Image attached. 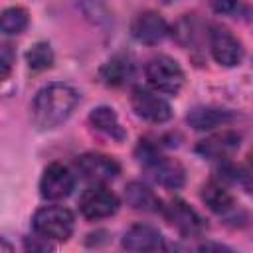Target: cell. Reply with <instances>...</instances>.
Returning <instances> with one entry per match:
<instances>
[{"label":"cell","instance_id":"5bb4252c","mask_svg":"<svg viewBox=\"0 0 253 253\" xmlns=\"http://www.w3.org/2000/svg\"><path fill=\"white\" fill-rule=\"evenodd\" d=\"M233 119H235V115L231 111L217 109V107H196L186 117L188 125L196 130H211L215 126L231 123Z\"/></svg>","mask_w":253,"mask_h":253},{"label":"cell","instance_id":"2e32d148","mask_svg":"<svg viewBox=\"0 0 253 253\" xmlns=\"http://www.w3.org/2000/svg\"><path fill=\"white\" fill-rule=\"evenodd\" d=\"M89 123L99 132H103L105 136H111V138H115L119 142L126 138V130L123 128V125L119 123L117 113L111 107H97V109H93L91 115H89Z\"/></svg>","mask_w":253,"mask_h":253},{"label":"cell","instance_id":"603a6c76","mask_svg":"<svg viewBox=\"0 0 253 253\" xmlns=\"http://www.w3.org/2000/svg\"><path fill=\"white\" fill-rule=\"evenodd\" d=\"M0 251H12V245L0 237Z\"/></svg>","mask_w":253,"mask_h":253},{"label":"cell","instance_id":"30bf717a","mask_svg":"<svg viewBox=\"0 0 253 253\" xmlns=\"http://www.w3.org/2000/svg\"><path fill=\"white\" fill-rule=\"evenodd\" d=\"M166 219L184 235V237H200L206 231V221L200 217L196 210H192L182 200H172L162 208Z\"/></svg>","mask_w":253,"mask_h":253},{"label":"cell","instance_id":"3957f363","mask_svg":"<svg viewBox=\"0 0 253 253\" xmlns=\"http://www.w3.org/2000/svg\"><path fill=\"white\" fill-rule=\"evenodd\" d=\"M32 225L34 231L43 239L67 241L75 229V217L63 206H45L36 211Z\"/></svg>","mask_w":253,"mask_h":253},{"label":"cell","instance_id":"ba28073f","mask_svg":"<svg viewBox=\"0 0 253 253\" xmlns=\"http://www.w3.org/2000/svg\"><path fill=\"white\" fill-rule=\"evenodd\" d=\"M77 170L85 180H91L95 184L111 182L119 176L121 166L115 158L99 152H87L77 158Z\"/></svg>","mask_w":253,"mask_h":253},{"label":"cell","instance_id":"52a82bcc","mask_svg":"<svg viewBox=\"0 0 253 253\" xmlns=\"http://www.w3.org/2000/svg\"><path fill=\"white\" fill-rule=\"evenodd\" d=\"M75 188V176L71 174V170L59 162L49 164L40 180V194L45 200H63L71 194V190Z\"/></svg>","mask_w":253,"mask_h":253},{"label":"cell","instance_id":"ffe728a7","mask_svg":"<svg viewBox=\"0 0 253 253\" xmlns=\"http://www.w3.org/2000/svg\"><path fill=\"white\" fill-rule=\"evenodd\" d=\"M26 61H28V67L32 71H45V69H49L53 65V51H51L49 43H45V42L34 43L26 51Z\"/></svg>","mask_w":253,"mask_h":253},{"label":"cell","instance_id":"d6986e66","mask_svg":"<svg viewBox=\"0 0 253 253\" xmlns=\"http://www.w3.org/2000/svg\"><path fill=\"white\" fill-rule=\"evenodd\" d=\"M30 24V16L28 10L22 6H10L6 10L0 12V32L14 36V34H22Z\"/></svg>","mask_w":253,"mask_h":253},{"label":"cell","instance_id":"7402d4cb","mask_svg":"<svg viewBox=\"0 0 253 253\" xmlns=\"http://www.w3.org/2000/svg\"><path fill=\"white\" fill-rule=\"evenodd\" d=\"M237 2L239 0H210L213 12H217V14H229V12H233L237 8Z\"/></svg>","mask_w":253,"mask_h":253},{"label":"cell","instance_id":"9c48e42d","mask_svg":"<svg viewBox=\"0 0 253 253\" xmlns=\"http://www.w3.org/2000/svg\"><path fill=\"white\" fill-rule=\"evenodd\" d=\"M210 49H211L213 59L219 65H225V67L239 65L241 59H243L241 42L227 28H221V26H215L211 30V34H210Z\"/></svg>","mask_w":253,"mask_h":253},{"label":"cell","instance_id":"4fadbf2b","mask_svg":"<svg viewBox=\"0 0 253 253\" xmlns=\"http://www.w3.org/2000/svg\"><path fill=\"white\" fill-rule=\"evenodd\" d=\"M134 75V63L128 55L119 53L113 55L109 61H105L99 69V79L107 87H121L126 85Z\"/></svg>","mask_w":253,"mask_h":253},{"label":"cell","instance_id":"5b68a950","mask_svg":"<svg viewBox=\"0 0 253 253\" xmlns=\"http://www.w3.org/2000/svg\"><path fill=\"white\" fill-rule=\"evenodd\" d=\"M119 210V198L105 186V184H93L83 190L79 196V211L87 219H103L111 217Z\"/></svg>","mask_w":253,"mask_h":253},{"label":"cell","instance_id":"cb8c5ba5","mask_svg":"<svg viewBox=\"0 0 253 253\" xmlns=\"http://www.w3.org/2000/svg\"><path fill=\"white\" fill-rule=\"evenodd\" d=\"M162 4H172V2H178V0H160Z\"/></svg>","mask_w":253,"mask_h":253},{"label":"cell","instance_id":"ac0fdd59","mask_svg":"<svg viewBox=\"0 0 253 253\" xmlns=\"http://www.w3.org/2000/svg\"><path fill=\"white\" fill-rule=\"evenodd\" d=\"M202 200L215 213H227L233 210V198L219 182H208L202 188Z\"/></svg>","mask_w":253,"mask_h":253},{"label":"cell","instance_id":"e0dca14e","mask_svg":"<svg viewBox=\"0 0 253 253\" xmlns=\"http://www.w3.org/2000/svg\"><path fill=\"white\" fill-rule=\"evenodd\" d=\"M235 148H239V134L231 132V130L210 136L198 144V152L204 156H211V158H223L225 154H229Z\"/></svg>","mask_w":253,"mask_h":253},{"label":"cell","instance_id":"9a60e30c","mask_svg":"<svg viewBox=\"0 0 253 253\" xmlns=\"http://www.w3.org/2000/svg\"><path fill=\"white\" fill-rule=\"evenodd\" d=\"M125 200L130 208L138 211H162V202L160 198L142 182H130L125 188Z\"/></svg>","mask_w":253,"mask_h":253},{"label":"cell","instance_id":"8fae6325","mask_svg":"<svg viewBox=\"0 0 253 253\" xmlns=\"http://www.w3.org/2000/svg\"><path fill=\"white\" fill-rule=\"evenodd\" d=\"M130 36L136 42H140V43L154 45V43L162 42L168 36V24H166V20L158 12L146 10V12H140L132 20V24H130Z\"/></svg>","mask_w":253,"mask_h":253},{"label":"cell","instance_id":"44dd1931","mask_svg":"<svg viewBox=\"0 0 253 253\" xmlns=\"http://www.w3.org/2000/svg\"><path fill=\"white\" fill-rule=\"evenodd\" d=\"M12 51L6 47V49H0V81L6 79L12 71Z\"/></svg>","mask_w":253,"mask_h":253},{"label":"cell","instance_id":"7c38bea8","mask_svg":"<svg viewBox=\"0 0 253 253\" xmlns=\"http://www.w3.org/2000/svg\"><path fill=\"white\" fill-rule=\"evenodd\" d=\"M123 247L126 251H158L164 249V237L148 223H134L123 235Z\"/></svg>","mask_w":253,"mask_h":253},{"label":"cell","instance_id":"6da1fadb","mask_svg":"<svg viewBox=\"0 0 253 253\" xmlns=\"http://www.w3.org/2000/svg\"><path fill=\"white\" fill-rule=\"evenodd\" d=\"M79 103V93L65 83H49L42 87L32 101V121L40 130L59 126L69 119Z\"/></svg>","mask_w":253,"mask_h":253},{"label":"cell","instance_id":"8992f818","mask_svg":"<svg viewBox=\"0 0 253 253\" xmlns=\"http://www.w3.org/2000/svg\"><path fill=\"white\" fill-rule=\"evenodd\" d=\"M130 105L134 109V113L148 121V123H154V125H160V123H166L172 119V107L170 103L156 95L154 91L150 89H144V87H134L132 89V95H130Z\"/></svg>","mask_w":253,"mask_h":253},{"label":"cell","instance_id":"277c9868","mask_svg":"<svg viewBox=\"0 0 253 253\" xmlns=\"http://www.w3.org/2000/svg\"><path fill=\"white\" fill-rule=\"evenodd\" d=\"M146 79L150 83V87H154L160 93H168V95H176L182 87H184V71L178 65V61H174L168 55H158L152 57L146 63Z\"/></svg>","mask_w":253,"mask_h":253},{"label":"cell","instance_id":"7a4b0ae2","mask_svg":"<svg viewBox=\"0 0 253 253\" xmlns=\"http://www.w3.org/2000/svg\"><path fill=\"white\" fill-rule=\"evenodd\" d=\"M138 162L140 166L146 170V174L160 186L168 188V190H178L184 186L186 180V172L182 168V164L170 156H164L158 152L156 146H152L146 140H140L138 144Z\"/></svg>","mask_w":253,"mask_h":253}]
</instances>
